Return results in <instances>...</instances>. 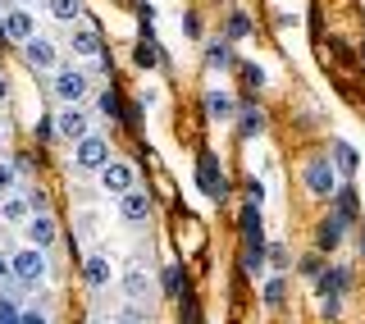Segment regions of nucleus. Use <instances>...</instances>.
I'll return each instance as SVG.
<instances>
[{"instance_id":"21","label":"nucleus","mask_w":365,"mask_h":324,"mask_svg":"<svg viewBox=\"0 0 365 324\" xmlns=\"http://www.w3.org/2000/svg\"><path fill=\"white\" fill-rule=\"evenodd\" d=\"M133 60L142 64V69H151L155 64V51H151V41H137V51H133Z\"/></svg>"},{"instance_id":"1","label":"nucleus","mask_w":365,"mask_h":324,"mask_svg":"<svg viewBox=\"0 0 365 324\" xmlns=\"http://www.w3.org/2000/svg\"><path fill=\"white\" fill-rule=\"evenodd\" d=\"M101 188H106L110 196H123L137 188V169L128 165V160H106L101 165Z\"/></svg>"},{"instance_id":"19","label":"nucleus","mask_w":365,"mask_h":324,"mask_svg":"<svg viewBox=\"0 0 365 324\" xmlns=\"http://www.w3.org/2000/svg\"><path fill=\"white\" fill-rule=\"evenodd\" d=\"M14 183H19L14 165H5V160H0V201H5V196H14Z\"/></svg>"},{"instance_id":"8","label":"nucleus","mask_w":365,"mask_h":324,"mask_svg":"<svg viewBox=\"0 0 365 324\" xmlns=\"http://www.w3.org/2000/svg\"><path fill=\"white\" fill-rule=\"evenodd\" d=\"M119 201H123V206H119V215H123V219H128V224H146V215H151V196H146L142 188H133V192H123V196H119Z\"/></svg>"},{"instance_id":"5","label":"nucleus","mask_w":365,"mask_h":324,"mask_svg":"<svg viewBox=\"0 0 365 324\" xmlns=\"http://www.w3.org/2000/svg\"><path fill=\"white\" fill-rule=\"evenodd\" d=\"M73 160H78V169H101L110 160V142H106V137H96V133H87L83 142H78Z\"/></svg>"},{"instance_id":"14","label":"nucleus","mask_w":365,"mask_h":324,"mask_svg":"<svg viewBox=\"0 0 365 324\" xmlns=\"http://www.w3.org/2000/svg\"><path fill=\"white\" fill-rule=\"evenodd\" d=\"M146 288H151V279H146V270H142V265H133V270L123 274V293H128L133 302H142V297H146Z\"/></svg>"},{"instance_id":"3","label":"nucleus","mask_w":365,"mask_h":324,"mask_svg":"<svg viewBox=\"0 0 365 324\" xmlns=\"http://www.w3.org/2000/svg\"><path fill=\"white\" fill-rule=\"evenodd\" d=\"M55 96H60L64 106H78V101L87 96V74L83 69H55Z\"/></svg>"},{"instance_id":"25","label":"nucleus","mask_w":365,"mask_h":324,"mask_svg":"<svg viewBox=\"0 0 365 324\" xmlns=\"http://www.w3.org/2000/svg\"><path fill=\"white\" fill-rule=\"evenodd\" d=\"M242 128H247V133H260V128H265V119H260L256 110H247V114H242Z\"/></svg>"},{"instance_id":"17","label":"nucleus","mask_w":365,"mask_h":324,"mask_svg":"<svg viewBox=\"0 0 365 324\" xmlns=\"http://www.w3.org/2000/svg\"><path fill=\"white\" fill-rule=\"evenodd\" d=\"M205 114H210V119H228V114H233V101H228L224 91H210V96H205Z\"/></svg>"},{"instance_id":"12","label":"nucleus","mask_w":365,"mask_h":324,"mask_svg":"<svg viewBox=\"0 0 365 324\" xmlns=\"http://www.w3.org/2000/svg\"><path fill=\"white\" fill-rule=\"evenodd\" d=\"M0 219H5V224H28V219H32V201H28V196H5V201H0Z\"/></svg>"},{"instance_id":"9","label":"nucleus","mask_w":365,"mask_h":324,"mask_svg":"<svg viewBox=\"0 0 365 324\" xmlns=\"http://www.w3.org/2000/svg\"><path fill=\"white\" fill-rule=\"evenodd\" d=\"M14 274H19V279H23V283H37V279H41V274H46V256H41V251H37V247H28V251H19V256H14Z\"/></svg>"},{"instance_id":"35","label":"nucleus","mask_w":365,"mask_h":324,"mask_svg":"<svg viewBox=\"0 0 365 324\" xmlns=\"http://www.w3.org/2000/svg\"><path fill=\"white\" fill-rule=\"evenodd\" d=\"M91 324H106V320H91Z\"/></svg>"},{"instance_id":"24","label":"nucleus","mask_w":365,"mask_h":324,"mask_svg":"<svg viewBox=\"0 0 365 324\" xmlns=\"http://www.w3.org/2000/svg\"><path fill=\"white\" fill-rule=\"evenodd\" d=\"M101 114H110V119H119V96H114V91H106V96H101Z\"/></svg>"},{"instance_id":"10","label":"nucleus","mask_w":365,"mask_h":324,"mask_svg":"<svg viewBox=\"0 0 365 324\" xmlns=\"http://www.w3.org/2000/svg\"><path fill=\"white\" fill-rule=\"evenodd\" d=\"M23 228H28V242H32L37 251H46V247L55 242V219H51V215H32Z\"/></svg>"},{"instance_id":"22","label":"nucleus","mask_w":365,"mask_h":324,"mask_svg":"<svg viewBox=\"0 0 365 324\" xmlns=\"http://www.w3.org/2000/svg\"><path fill=\"white\" fill-rule=\"evenodd\" d=\"M242 78H247V87H265V69L260 64H242Z\"/></svg>"},{"instance_id":"23","label":"nucleus","mask_w":365,"mask_h":324,"mask_svg":"<svg viewBox=\"0 0 365 324\" xmlns=\"http://www.w3.org/2000/svg\"><path fill=\"white\" fill-rule=\"evenodd\" d=\"M342 279H347L342 270H329V274H319V288H324V293H338V288H342Z\"/></svg>"},{"instance_id":"32","label":"nucleus","mask_w":365,"mask_h":324,"mask_svg":"<svg viewBox=\"0 0 365 324\" xmlns=\"http://www.w3.org/2000/svg\"><path fill=\"white\" fill-rule=\"evenodd\" d=\"M9 96V87H5V78H0V101H5Z\"/></svg>"},{"instance_id":"31","label":"nucleus","mask_w":365,"mask_h":324,"mask_svg":"<svg viewBox=\"0 0 365 324\" xmlns=\"http://www.w3.org/2000/svg\"><path fill=\"white\" fill-rule=\"evenodd\" d=\"M19 324H46V315H37V310H28V315H19Z\"/></svg>"},{"instance_id":"13","label":"nucleus","mask_w":365,"mask_h":324,"mask_svg":"<svg viewBox=\"0 0 365 324\" xmlns=\"http://www.w3.org/2000/svg\"><path fill=\"white\" fill-rule=\"evenodd\" d=\"M83 279H87V288H110V260L106 256H87L83 260Z\"/></svg>"},{"instance_id":"27","label":"nucleus","mask_w":365,"mask_h":324,"mask_svg":"<svg viewBox=\"0 0 365 324\" xmlns=\"http://www.w3.org/2000/svg\"><path fill=\"white\" fill-rule=\"evenodd\" d=\"M269 251V260H274V270H288V251L283 247H265Z\"/></svg>"},{"instance_id":"6","label":"nucleus","mask_w":365,"mask_h":324,"mask_svg":"<svg viewBox=\"0 0 365 324\" xmlns=\"http://www.w3.org/2000/svg\"><path fill=\"white\" fill-rule=\"evenodd\" d=\"M197 178H201V192H205V196H224V192H228L224 169H220V160H215L210 151L197 160Z\"/></svg>"},{"instance_id":"26","label":"nucleus","mask_w":365,"mask_h":324,"mask_svg":"<svg viewBox=\"0 0 365 324\" xmlns=\"http://www.w3.org/2000/svg\"><path fill=\"white\" fill-rule=\"evenodd\" d=\"M247 28H251V23H247L242 14H237L233 23H228V37H233V41H237V37H247Z\"/></svg>"},{"instance_id":"34","label":"nucleus","mask_w":365,"mask_h":324,"mask_svg":"<svg viewBox=\"0 0 365 324\" xmlns=\"http://www.w3.org/2000/svg\"><path fill=\"white\" fill-rule=\"evenodd\" d=\"M361 251H365V228H361Z\"/></svg>"},{"instance_id":"7","label":"nucleus","mask_w":365,"mask_h":324,"mask_svg":"<svg viewBox=\"0 0 365 324\" xmlns=\"http://www.w3.org/2000/svg\"><path fill=\"white\" fill-rule=\"evenodd\" d=\"M55 133H60L64 142H83V137L91 133V119H87L83 110H73V106H68V110L60 114V119H55Z\"/></svg>"},{"instance_id":"15","label":"nucleus","mask_w":365,"mask_h":324,"mask_svg":"<svg viewBox=\"0 0 365 324\" xmlns=\"http://www.w3.org/2000/svg\"><path fill=\"white\" fill-rule=\"evenodd\" d=\"M73 55H101V37L91 28H78L73 32Z\"/></svg>"},{"instance_id":"28","label":"nucleus","mask_w":365,"mask_h":324,"mask_svg":"<svg viewBox=\"0 0 365 324\" xmlns=\"http://www.w3.org/2000/svg\"><path fill=\"white\" fill-rule=\"evenodd\" d=\"M178 279H182L178 265H169V270H165V293H178Z\"/></svg>"},{"instance_id":"18","label":"nucleus","mask_w":365,"mask_h":324,"mask_svg":"<svg viewBox=\"0 0 365 324\" xmlns=\"http://www.w3.org/2000/svg\"><path fill=\"white\" fill-rule=\"evenodd\" d=\"M334 160H338L342 173H356V151H351L347 142H334Z\"/></svg>"},{"instance_id":"29","label":"nucleus","mask_w":365,"mask_h":324,"mask_svg":"<svg viewBox=\"0 0 365 324\" xmlns=\"http://www.w3.org/2000/svg\"><path fill=\"white\" fill-rule=\"evenodd\" d=\"M0 324H19V310L5 302V297H0Z\"/></svg>"},{"instance_id":"16","label":"nucleus","mask_w":365,"mask_h":324,"mask_svg":"<svg viewBox=\"0 0 365 324\" xmlns=\"http://www.w3.org/2000/svg\"><path fill=\"white\" fill-rule=\"evenodd\" d=\"M46 9H51V19L73 23V19H78V9H83V0H46Z\"/></svg>"},{"instance_id":"4","label":"nucleus","mask_w":365,"mask_h":324,"mask_svg":"<svg viewBox=\"0 0 365 324\" xmlns=\"http://www.w3.org/2000/svg\"><path fill=\"white\" fill-rule=\"evenodd\" d=\"M0 32H5L9 41L28 46L32 37H37V23H32V14H28V9H5V14H0Z\"/></svg>"},{"instance_id":"33","label":"nucleus","mask_w":365,"mask_h":324,"mask_svg":"<svg viewBox=\"0 0 365 324\" xmlns=\"http://www.w3.org/2000/svg\"><path fill=\"white\" fill-rule=\"evenodd\" d=\"M5 274H9V265H5V260H0V279H5Z\"/></svg>"},{"instance_id":"2","label":"nucleus","mask_w":365,"mask_h":324,"mask_svg":"<svg viewBox=\"0 0 365 324\" xmlns=\"http://www.w3.org/2000/svg\"><path fill=\"white\" fill-rule=\"evenodd\" d=\"M306 192H311V196H334L338 192V169L329 165L324 156L306 165Z\"/></svg>"},{"instance_id":"11","label":"nucleus","mask_w":365,"mask_h":324,"mask_svg":"<svg viewBox=\"0 0 365 324\" xmlns=\"http://www.w3.org/2000/svg\"><path fill=\"white\" fill-rule=\"evenodd\" d=\"M23 55H28L32 69H55V46L46 41V37H32L28 46H23Z\"/></svg>"},{"instance_id":"20","label":"nucleus","mask_w":365,"mask_h":324,"mask_svg":"<svg viewBox=\"0 0 365 324\" xmlns=\"http://www.w3.org/2000/svg\"><path fill=\"white\" fill-rule=\"evenodd\" d=\"M283 288H288L283 279H269V283H265V306H279V302H283Z\"/></svg>"},{"instance_id":"30","label":"nucleus","mask_w":365,"mask_h":324,"mask_svg":"<svg viewBox=\"0 0 365 324\" xmlns=\"http://www.w3.org/2000/svg\"><path fill=\"white\" fill-rule=\"evenodd\" d=\"M210 64H228V51H224V46H210Z\"/></svg>"}]
</instances>
